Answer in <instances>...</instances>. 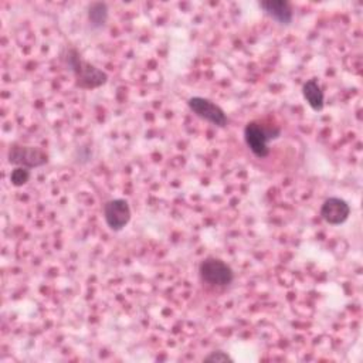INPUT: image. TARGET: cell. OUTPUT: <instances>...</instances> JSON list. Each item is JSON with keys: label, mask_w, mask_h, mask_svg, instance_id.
I'll return each mask as SVG.
<instances>
[{"label": "cell", "mask_w": 363, "mask_h": 363, "mask_svg": "<svg viewBox=\"0 0 363 363\" xmlns=\"http://www.w3.org/2000/svg\"><path fill=\"white\" fill-rule=\"evenodd\" d=\"M61 60L72 72L77 86L82 89H95L105 85L108 81V74L84 60L79 51L74 47H67L61 54Z\"/></svg>", "instance_id": "6da1fadb"}, {"label": "cell", "mask_w": 363, "mask_h": 363, "mask_svg": "<svg viewBox=\"0 0 363 363\" xmlns=\"http://www.w3.org/2000/svg\"><path fill=\"white\" fill-rule=\"evenodd\" d=\"M281 129L278 126H267L259 121H251L244 128V140L248 149L259 159L269 155L268 143L279 138Z\"/></svg>", "instance_id": "7a4b0ae2"}, {"label": "cell", "mask_w": 363, "mask_h": 363, "mask_svg": "<svg viewBox=\"0 0 363 363\" xmlns=\"http://www.w3.org/2000/svg\"><path fill=\"white\" fill-rule=\"evenodd\" d=\"M200 278L211 286H228L234 279L233 268L220 258L208 257L199 265Z\"/></svg>", "instance_id": "3957f363"}, {"label": "cell", "mask_w": 363, "mask_h": 363, "mask_svg": "<svg viewBox=\"0 0 363 363\" xmlns=\"http://www.w3.org/2000/svg\"><path fill=\"white\" fill-rule=\"evenodd\" d=\"M7 160L10 164L21 166L27 169L44 166L48 162V155L37 146L13 143L7 152Z\"/></svg>", "instance_id": "277c9868"}, {"label": "cell", "mask_w": 363, "mask_h": 363, "mask_svg": "<svg viewBox=\"0 0 363 363\" xmlns=\"http://www.w3.org/2000/svg\"><path fill=\"white\" fill-rule=\"evenodd\" d=\"M189 109L199 116L200 119L210 122L218 128H224L228 122L225 112L216 102L203 98V96H191L187 99Z\"/></svg>", "instance_id": "5b68a950"}, {"label": "cell", "mask_w": 363, "mask_h": 363, "mask_svg": "<svg viewBox=\"0 0 363 363\" xmlns=\"http://www.w3.org/2000/svg\"><path fill=\"white\" fill-rule=\"evenodd\" d=\"M130 207L125 199H112L104 204V218L112 231L123 230L130 221Z\"/></svg>", "instance_id": "8992f818"}, {"label": "cell", "mask_w": 363, "mask_h": 363, "mask_svg": "<svg viewBox=\"0 0 363 363\" xmlns=\"http://www.w3.org/2000/svg\"><path fill=\"white\" fill-rule=\"evenodd\" d=\"M350 216V206L340 197H329L320 207V217L332 225L343 224Z\"/></svg>", "instance_id": "52a82bcc"}, {"label": "cell", "mask_w": 363, "mask_h": 363, "mask_svg": "<svg viewBox=\"0 0 363 363\" xmlns=\"http://www.w3.org/2000/svg\"><path fill=\"white\" fill-rule=\"evenodd\" d=\"M258 6L267 16H269L281 26L291 24L294 18V10L291 4L285 0H262L258 3Z\"/></svg>", "instance_id": "ba28073f"}, {"label": "cell", "mask_w": 363, "mask_h": 363, "mask_svg": "<svg viewBox=\"0 0 363 363\" xmlns=\"http://www.w3.org/2000/svg\"><path fill=\"white\" fill-rule=\"evenodd\" d=\"M302 96L312 111L320 112L323 109L325 95L316 78H311L302 85Z\"/></svg>", "instance_id": "9c48e42d"}, {"label": "cell", "mask_w": 363, "mask_h": 363, "mask_svg": "<svg viewBox=\"0 0 363 363\" xmlns=\"http://www.w3.org/2000/svg\"><path fill=\"white\" fill-rule=\"evenodd\" d=\"M88 21L92 28H101L108 20V6L102 1H94L86 9Z\"/></svg>", "instance_id": "30bf717a"}, {"label": "cell", "mask_w": 363, "mask_h": 363, "mask_svg": "<svg viewBox=\"0 0 363 363\" xmlns=\"http://www.w3.org/2000/svg\"><path fill=\"white\" fill-rule=\"evenodd\" d=\"M30 180V169L27 167H21V166H16L11 173H10V183L14 187H21L24 186L27 182Z\"/></svg>", "instance_id": "8fae6325"}, {"label": "cell", "mask_w": 363, "mask_h": 363, "mask_svg": "<svg viewBox=\"0 0 363 363\" xmlns=\"http://www.w3.org/2000/svg\"><path fill=\"white\" fill-rule=\"evenodd\" d=\"M204 362H234V359L227 352L216 350V352H211L210 354H207L204 357Z\"/></svg>", "instance_id": "7c38bea8"}]
</instances>
